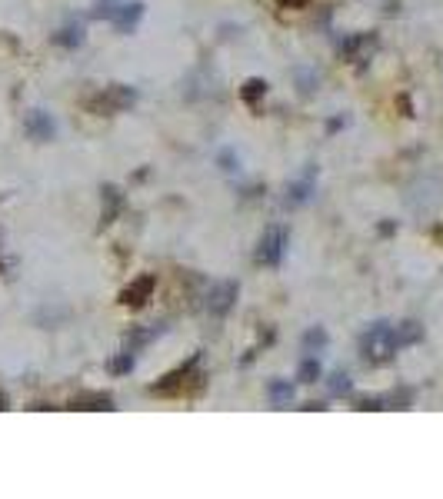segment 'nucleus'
I'll return each mask as SVG.
<instances>
[{
  "mask_svg": "<svg viewBox=\"0 0 443 499\" xmlns=\"http://www.w3.org/2000/svg\"><path fill=\"white\" fill-rule=\"evenodd\" d=\"M397 349H400V343H397V333L390 323H373L360 337V353L367 363H387V359H393Z\"/></svg>",
  "mask_w": 443,
  "mask_h": 499,
  "instance_id": "nucleus-1",
  "label": "nucleus"
},
{
  "mask_svg": "<svg viewBox=\"0 0 443 499\" xmlns=\"http://www.w3.org/2000/svg\"><path fill=\"white\" fill-rule=\"evenodd\" d=\"M137 100V90L127 87V84H110V87L97 90L94 97H87L84 100V107L90 110V113H120V110H127L130 103Z\"/></svg>",
  "mask_w": 443,
  "mask_h": 499,
  "instance_id": "nucleus-2",
  "label": "nucleus"
},
{
  "mask_svg": "<svg viewBox=\"0 0 443 499\" xmlns=\"http://www.w3.org/2000/svg\"><path fill=\"white\" fill-rule=\"evenodd\" d=\"M287 243H290V233H287V227H270L263 237H260V247H257V263H263V267H280L283 253H287Z\"/></svg>",
  "mask_w": 443,
  "mask_h": 499,
  "instance_id": "nucleus-3",
  "label": "nucleus"
},
{
  "mask_svg": "<svg viewBox=\"0 0 443 499\" xmlns=\"http://www.w3.org/2000/svg\"><path fill=\"white\" fill-rule=\"evenodd\" d=\"M237 283L234 280H224V283H214L210 293H207V313L210 316H227L230 306L237 303Z\"/></svg>",
  "mask_w": 443,
  "mask_h": 499,
  "instance_id": "nucleus-4",
  "label": "nucleus"
},
{
  "mask_svg": "<svg viewBox=\"0 0 443 499\" xmlns=\"http://www.w3.org/2000/svg\"><path fill=\"white\" fill-rule=\"evenodd\" d=\"M197 359H200V357H197V353H194V357L187 359L184 366H177V369H173V373H167V376H163L160 383H153V386H151V393H160V396H170V393H177V390H180V386H184V380H187V376H190V369L197 366Z\"/></svg>",
  "mask_w": 443,
  "mask_h": 499,
  "instance_id": "nucleus-5",
  "label": "nucleus"
},
{
  "mask_svg": "<svg viewBox=\"0 0 443 499\" xmlns=\"http://www.w3.org/2000/svg\"><path fill=\"white\" fill-rule=\"evenodd\" d=\"M153 286H157V280H153V276H141V280H133L127 290L120 293V303H124V306H133V310H137V306H143L147 300H151Z\"/></svg>",
  "mask_w": 443,
  "mask_h": 499,
  "instance_id": "nucleus-6",
  "label": "nucleus"
},
{
  "mask_svg": "<svg viewBox=\"0 0 443 499\" xmlns=\"http://www.w3.org/2000/svg\"><path fill=\"white\" fill-rule=\"evenodd\" d=\"M23 130L31 133L33 140H50L57 127H54V120H50V113H43V110H31L27 120H23Z\"/></svg>",
  "mask_w": 443,
  "mask_h": 499,
  "instance_id": "nucleus-7",
  "label": "nucleus"
},
{
  "mask_svg": "<svg viewBox=\"0 0 443 499\" xmlns=\"http://www.w3.org/2000/svg\"><path fill=\"white\" fill-rule=\"evenodd\" d=\"M143 17V4L141 0H130V4H120L117 13H114V27H117L120 33H130L137 30V23H141Z\"/></svg>",
  "mask_w": 443,
  "mask_h": 499,
  "instance_id": "nucleus-8",
  "label": "nucleus"
},
{
  "mask_svg": "<svg viewBox=\"0 0 443 499\" xmlns=\"http://www.w3.org/2000/svg\"><path fill=\"white\" fill-rule=\"evenodd\" d=\"M373 44H377V40H373V33H357V37H350V40L340 44V54H344L346 60H360L363 54L373 50Z\"/></svg>",
  "mask_w": 443,
  "mask_h": 499,
  "instance_id": "nucleus-9",
  "label": "nucleus"
},
{
  "mask_svg": "<svg viewBox=\"0 0 443 499\" xmlns=\"http://www.w3.org/2000/svg\"><path fill=\"white\" fill-rule=\"evenodd\" d=\"M70 410H114V400H110V393H80L74 396Z\"/></svg>",
  "mask_w": 443,
  "mask_h": 499,
  "instance_id": "nucleus-10",
  "label": "nucleus"
},
{
  "mask_svg": "<svg viewBox=\"0 0 443 499\" xmlns=\"http://www.w3.org/2000/svg\"><path fill=\"white\" fill-rule=\"evenodd\" d=\"M84 27H80V23H67L64 30H57L54 33V44L57 47H67V50H77V47L84 44Z\"/></svg>",
  "mask_w": 443,
  "mask_h": 499,
  "instance_id": "nucleus-11",
  "label": "nucleus"
},
{
  "mask_svg": "<svg viewBox=\"0 0 443 499\" xmlns=\"http://www.w3.org/2000/svg\"><path fill=\"white\" fill-rule=\"evenodd\" d=\"M310 190H314V170L303 176V180H297V184H290V190H287V203L290 206H300L310 200Z\"/></svg>",
  "mask_w": 443,
  "mask_h": 499,
  "instance_id": "nucleus-12",
  "label": "nucleus"
},
{
  "mask_svg": "<svg viewBox=\"0 0 443 499\" xmlns=\"http://www.w3.org/2000/svg\"><path fill=\"white\" fill-rule=\"evenodd\" d=\"M267 396H270V403L277 406V410H287L293 403V386L283 380H270V386H267Z\"/></svg>",
  "mask_w": 443,
  "mask_h": 499,
  "instance_id": "nucleus-13",
  "label": "nucleus"
},
{
  "mask_svg": "<svg viewBox=\"0 0 443 499\" xmlns=\"http://www.w3.org/2000/svg\"><path fill=\"white\" fill-rule=\"evenodd\" d=\"M153 337H157V330H130L127 337H124V349H127V353H137V349L147 347Z\"/></svg>",
  "mask_w": 443,
  "mask_h": 499,
  "instance_id": "nucleus-14",
  "label": "nucleus"
},
{
  "mask_svg": "<svg viewBox=\"0 0 443 499\" xmlns=\"http://www.w3.org/2000/svg\"><path fill=\"white\" fill-rule=\"evenodd\" d=\"M324 347H327V330L314 326V330L303 333V353H307V357H314L317 349H324Z\"/></svg>",
  "mask_w": 443,
  "mask_h": 499,
  "instance_id": "nucleus-15",
  "label": "nucleus"
},
{
  "mask_svg": "<svg viewBox=\"0 0 443 499\" xmlns=\"http://www.w3.org/2000/svg\"><path fill=\"white\" fill-rule=\"evenodd\" d=\"M263 94H267V80H260V77H250L247 84L240 87V97L247 100V103H257V100H263Z\"/></svg>",
  "mask_w": 443,
  "mask_h": 499,
  "instance_id": "nucleus-16",
  "label": "nucleus"
},
{
  "mask_svg": "<svg viewBox=\"0 0 443 499\" xmlns=\"http://www.w3.org/2000/svg\"><path fill=\"white\" fill-rule=\"evenodd\" d=\"M104 223H114V217H117V210H120V194H117V186H104Z\"/></svg>",
  "mask_w": 443,
  "mask_h": 499,
  "instance_id": "nucleus-17",
  "label": "nucleus"
},
{
  "mask_svg": "<svg viewBox=\"0 0 443 499\" xmlns=\"http://www.w3.org/2000/svg\"><path fill=\"white\" fill-rule=\"evenodd\" d=\"M320 373H324V369H320V359L307 357L300 363V369H297V380H300V383H317V380H320Z\"/></svg>",
  "mask_w": 443,
  "mask_h": 499,
  "instance_id": "nucleus-18",
  "label": "nucleus"
},
{
  "mask_svg": "<svg viewBox=\"0 0 443 499\" xmlns=\"http://www.w3.org/2000/svg\"><path fill=\"white\" fill-rule=\"evenodd\" d=\"M393 333H397V343L403 347H410V343H417V340L423 337V330L417 323H400V326H393Z\"/></svg>",
  "mask_w": 443,
  "mask_h": 499,
  "instance_id": "nucleus-19",
  "label": "nucleus"
},
{
  "mask_svg": "<svg viewBox=\"0 0 443 499\" xmlns=\"http://www.w3.org/2000/svg\"><path fill=\"white\" fill-rule=\"evenodd\" d=\"M133 363H137V359H133V353H127V349H124V353H120V357H114L107 363V369L110 373H114V376H124V373H130V369H133Z\"/></svg>",
  "mask_w": 443,
  "mask_h": 499,
  "instance_id": "nucleus-20",
  "label": "nucleus"
},
{
  "mask_svg": "<svg viewBox=\"0 0 443 499\" xmlns=\"http://www.w3.org/2000/svg\"><path fill=\"white\" fill-rule=\"evenodd\" d=\"M293 77L300 80V90H303V94H314V87H317V74H310V70L297 67V70H293Z\"/></svg>",
  "mask_w": 443,
  "mask_h": 499,
  "instance_id": "nucleus-21",
  "label": "nucleus"
},
{
  "mask_svg": "<svg viewBox=\"0 0 443 499\" xmlns=\"http://www.w3.org/2000/svg\"><path fill=\"white\" fill-rule=\"evenodd\" d=\"M330 393H334V396L350 393V376H346V373H334V376H330Z\"/></svg>",
  "mask_w": 443,
  "mask_h": 499,
  "instance_id": "nucleus-22",
  "label": "nucleus"
},
{
  "mask_svg": "<svg viewBox=\"0 0 443 499\" xmlns=\"http://www.w3.org/2000/svg\"><path fill=\"white\" fill-rule=\"evenodd\" d=\"M117 0H100L97 7H94V17H107V21H114V13H117Z\"/></svg>",
  "mask_w": 443,
  "mask_h": 499,
  "instance_id": "nucleus-23",
  "label": "nucleus"
},
{
  "mask_svg": "<svg viewBox=\"0 0 443 499\" xmlns=\"http://www.w3.org/2000/svg\"><path fill=\"white\" fill-rule=\"evenodd\" d=\"M220 167H224L227 174H237V170H240V160H237V157H234L230 150H224V153H220Z\"/></svg>",
  "mask_w": 443,
  "mask_h": 499,
  "instance_id": "nucleus-24",
  "label": "nucleus"
},
{
  "mask_svg": "<svg viewBox=\"0 0 443 499\" xmlns=\"http://www.w3.org/2000/svg\"><path fill=\"white\" fill-rule=\"evenodd\" d=\"M277 4H280V7H307L310 0H277Z\"/></svg>",
  "mask_w": 443,
  "mask_h": 499,
  "instance_id": "nucleus-25",
  "label": "nucleus"
},
{
  "mask_svg": "<svg viewBox=\"0 0 443 499\" xmlns=\"http://www.w3.org/2000/svg\"><path fill=\"white\" fill-rule=\"evenodd\" d=\"M4 410H11V406H7V393H0V413Z\"/></svg>",
  "mask_w": 443,
  "mask_h": 499,
  "instance_id": "nucleus-26",
  "label": "nucleus"
}]
</instances>
